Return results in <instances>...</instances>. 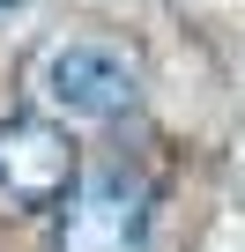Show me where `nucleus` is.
<instances>
[{
    "mask_svg": "<svg viewBox=\"0 0 245 252\" xmlns=\"http://www.w3.org/2000/svg\"><path fill=\"white\" fill-rule=\"evenodd\" d=\"M82 178V156L67 141V126L37 119V111H15L0 119V200L8 208H60Z\"/></svg>",
    "mask_w": 245,
    "mask_h": 252,
    "instance_id": "nucleus-1",
    "label": "nucleus"
},
{
    "mask_svg": "<svg viewBox=\"0 0 245 252\" xmlns=\"http://www.w3.org/2000/svg\"><path fill=\"white\" fill-rule=\"evenodd\" d=\"M149 215H156V200H149L141 178L104 171V178H89V186L67 193V208H60V252H141L149 245Z\"/></svg>",
    "mask_w": 245,
    "mask_h": 252,
    "instance_id": "nucleus-2",
    "label": "nucleus"
},
{
    "mask_svg": "<svg viewBox=\"0 0 245 252\" xmlns=\"http://www.w3.org/2000/svg\"><path fill=\"white\" fill-rule=\"evenodd\" d=\"M45 82H52V96H60L74 119H119V111L134 104V67L119 60V52H104V45H67V52H52Z\"/></svg>",
    "mask_w": 245,
    "mask_h": 252,
    "instance_id": "nucleus-3",
    "label": "nucleus"
},
{
    "mask_svg": "<svg viewBox=\"0 0 245 252\" xmlns=\"http://www.w3.org/2000/svg\"><path fill=\"white\" fill-rule=\"evenodd\" d=\"M0 8H15V0H0Z\"/></svg>",
    "mask_w": 245,
    "mask_h": 252,
    "instance_id": "nucleus-4",
    "label": "nucleus"
}]
</instances>
